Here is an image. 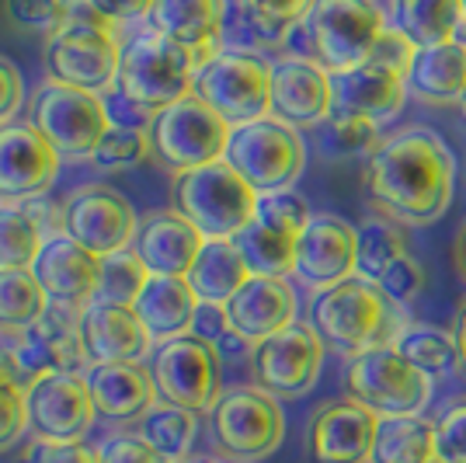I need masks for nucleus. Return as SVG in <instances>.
I'll use <instances>...</instances> for the list:
<instances>
[{"mask_svg": "<svg viewBox=\"0 0 466 463\" xmlns=\"http://www.w3.org/2000/svg\"><path fill=\"white\" fill-rule=\"evenodd\" d=\"M359 272V227L338 212H313L296 237L292 275L313 293H324Z\"/></svg>", "mask_w": 466, "mask_h": 463, "instance_id": "nucleus-16", "label": "nucleus"}, {"mask_svg": "<svg viewBox=\"0 0 466 463\" xmlns=\"http://www.w3.org/2000/svg\"><path fill=\"white\" fill-rule=\"evenodd\" d=\"M137 436L143 443L154 446L167 463H181V460H188V453H192V446H195V436H198V415L188 411V407L157 401V405L137 422Z\"/></svg>", "mask_w": 466, "mask_h": 463, "instance_id": "nucleus-34", "label": "nucleus"}, {"mask_svg": "<svg viewBox=\"0 0 466 463\" xmlns=\"http://www.w3.org/2000/svg\"><path fill=\"white\" fill-rule=\"evenodd\" d=\"M25 108V77L7 57H0V126H11Z\"/></svg>", "mask_w": 466, "mask_h": 463, "instance_id": "nucleus-51", "label": "nucleus"}, {"mask_svg": "<svg viewBox=\"0 0 466 463\" xmlns=\"http://www.w3.org/2000/svg\"><path fill=\"white\" fill-rule=\"evenodd\" d=\"M328 126V139L334 150L341 154H366L370 157L376 147H380V126L376 122H366V118L355 116H338L330 112V118L324 122Z\"/></svg>", "mask_w": 466, "mask_h": 463, "instance_id": "nucleus-47", "label": "nucleus"}, {"mask_svg": "<svg viewBox=\"0 0 466 463\" xmlns=\"http://www.w3.org/2000/svg\"><path fill=\"white\" fill-rule=\"evenodd\" d=\"M157 384V397L164 405L188 407L195 415L213 411L223 386V359L213 342L198 334H181L171 342H160L150 363Z\"/></svg>", "mask_w": 466, "mask_h": 463, "instance_id": "nucleus-13", "label": "nucleus"}, {"mask_svg": "<svg viewBox=\"0 0 466 463\" xmlns=\"http://www.w3.org/2000/svg\"><path fill=\"white\" fill-rule=\"evenodd\" d=\"M460 108H463V116H466V91H463V98H460Z\"/></svg>", "mask_w": 466, "mask_h": 463, "instance_id": "nucleus-59", "label": "nucleus"}, {"mask_svg": "<svg viewBox=\"0 0 466 463\" xmlns=\"http://www.w3.org/2000/svg\"><path fill=\"white\" fill-rule=\"evenodd\" d=\"M223 307L230 328L258 345L296 321V290L286 275H251Z\"/></svg>", "mask_w": 466, "mask_h": 463, "instance_id": "nucleus-24", "label": "nucleus"}, {"mask_svg": "<svg viewBox=\"0 0 466 463\" xmlns=\"http://www.w3.org/2000/svg\"><path fill=\"white\" fill-rule=\"evenodd\" d=\"M237 252L251 275H289L296 258V237L265 227L261 220H251L244 231L233 237Z\"/></svg>", "mask_w": 466, "mask_h": 463, "instance_id": "nucleus-37", "label": "nucleus"}, {"mask_svg": "<svg viewBox=\"0 0 466 463\" xmlns=\"http://www.w3.org/2000/svg\"><path fill=\"white\" fill-rule=\"evenodd\" d=\"M460 4H463V15H466V0H460Z\"/></svg>", "mask_w": 466, "mask_h": 463, "instance_id": "nucleus-61", "label": "nucleus"}, {"mask_svg": "<svg viewBox=\"0 0 466 463\" xmlns=\"http://www.w3.org/2000/svg\"><path fill=\"white\" fill-rule=\"evenodd\" d=\"M195 70H198L195 53L150 28V32H139L129 42H122L116 91L133 108L154 118L160 108L192 95Z\"/></svg>", "mask_w": 466, "mask_h": 463, "instance_id": "nucleus-4", "label": "nucleus"}, {"mask_svg": "<svg viewBox=\"0 0 466 463\" xmlns=\"http://www.w3.org/2000/svg\"><path fill=\"white\" fill-rule=\"evenodd\" d=\"M408 254V233L387 216H372L359 227V275L380 279L390 262Z\"/></svg>", "mask_w": 466, "mask_h": 463, "instance_id": "nucleus-39", "label": "nucleus"}, {"mask_svg": "<svg viewBox=\"0 0 466 463\" xmlns=\"http://www.w3.org/2000/svg\"><path fill=\"white\" fill-rule=\"evenodd\" d=\"M32 275L39 279L49 304H63V307L84 310L91 300H97V286H101V258L80 248L74 237L59 231L46 237L39 258L32 262Z\"/></svg>", "mask_w": 466, "mask_h": 463, "instance_id": "nucleus-21", "label": "nucleus"}, {"mask_svg": "<svg viewBox=\"0 0 466 463\" xmlns=\"http://www.w3.org/2000/svg\"><path fill=\"white\" fill-rule=\"evenodd\" d=\"M404 80L410 95L425 105H460L466 91V42L421 46Z\"/></svg>", "mask_w": 466, "mask_h": 463, "instance_id": "nucleus-29", "label": "nucleus"}, {"mask_svg": "<svg viewBox=\"0 0 466 463\" xmlns=\"http://www.w3.org/2000/svg\"><path fill=\"white\" fill-rule=\"evenodd\" d=\"M80 345L87 355V366L139 363L150 348V334H147L133 307L91 300L80 310Z\"/></svg>", "mask_w": 466, "mask_h": 463, "instance_id": "nucleus-22", "label": "nucleus"}, {"mask_svg": "<svg viewBox=\"0 0 466 463\" xmlns=\"http://www.w3.org/2000/svg\"><path fill=\"white\" fill-rule=\"evenodd\" d=\"M310 324L317 328L324 348L351 359L366 348L390 345L393 334L404 328V317L376 279L355 272L345 283L313 293Z\"/></svg>", "mask_w": 466, "mask_h": 463, "instance_id": "nucleus-2", "label": "nucleus"}, {"mask_svg": "<svg viewBox=\"0 0 466 463\" xmlns=\"http://www.w3.org/2000/svg\"><path fill=\"white\" fill-rule=\"evenodd\" d=\"M463 178H466V157H463Z\"/></svg>", "mask_w": 466, "mask_h": 463, "instance_id": "nucleus-60", "label": "nucleus"}, {"mask_svg": "<svg viewBox=\"0 0 466 463\" xmlns=\"http://www.w3.org/2000/svg\"><path fill=\"white\" fill-rule=\"evenodd\" d=\"M4 18L25 36H56L70 18V0H4Z\"/></svg>", "mask_w": 466, "mask_h": 463, "instance_id": "nucleus-42", "label": "nucleus"}, {"mask_svg": "<svg viewBox=\"0 0 466 463\" xmlns=\"http://www.w3.org/2000/svg\"><path fill=\"white\" fill-rule=\"evenodd\" d=\"M181 463H227V460H213V457H188V460Z\"/></svg>", "mask_w": 466, "mask_h": 463, "instance_id": "nucleus-58", "label": "nucleus"}, {"mask_svg": "<svg viewBox=\"0 0 466 463\" xmlns=\"http://www.w3.org/2000/svg\"><path fill=\"white\" fill-rule=\"evenodd\" d=\"M84 4H87L101 21H108L112 28L147 18L150 7H154V0H84Z\"/></svg>", "mask_w": 466, "mask_h": 463, "instance_id": "nucleus-52", "label": "nucleus"}, {"mask_svg": "<svg viewBox=\"0 0 466 463\" xmlns=\"http://www.w3.org/2000/svg\"><path fill=\"white\" fill-rule=\"evenodd\" d=\"M452 262H456V272H460V279L466 283V220L460 233H456V244H452Z\"/></svg>", "mask_w": 466, "mask_h": 463, "instance_id": "nucleus-56", "label": "nucleus"}, {"mask_svg": "<svg viewBox=\"0 0 466 463\" xmlns=\"http://www.w3.org/2000/svg\"><path fill=\"white\" fill-rule=\"evenodd\" d=\"M230 331V317H227V307L223 304H198L192 321V334L206 338V342H219L223 334Z\"/></svg>", "mask_w": 466, "mask_h": 463, "instance_id": "nucleus-53", "label": "nucleus"}, {"mask_svg": "<svg viewBox=\"0 0 466 463\" xmlns=\"http://www.w3.org/2000/svg\"><path fill=\"white\" fill-rule=\"evenodd\" d=\"M452 334H456V348H460V369L466 373V304L460 307V314H456V328H452Z\"/></svg>", "mask_w": 466, "mask_h": 463, "instance_id": "nucleus-55", "label": "nucleus"}, {"mask_svg": "<svg viewBox=\"0 0 466 463\" xmlns=\"http://www.w3.org/2000/svg\"><path fill=\"white\" fill-rule=\"evenodd\" d=\"M28 428V394L18 380L0 376V453L15 449Z\"/></svg>", "mask_w": 466, "mask_h": 463, "instance_id": "nucleus-44", "label": "nucleus"}, {"mask_svg": "<svg viewBox=\"0 0 466 463\" xmlns=\"http://www.w3.org/2000/svg\"><path fill=\"white\" fill-rule=\"evenodd\" d=\"M118 57H122V42L116 28L97 18L84 0H70L66 25L46 39L42 67H46V77L56 84L105 95L116 87Z\"/></svg>", "mask_w": 466, "mask_h": 463, "instance_id": "nucleus-3", "label": "nucleus"}, {"mask_svg": "<svg viewBox=\"0 0 466 463\" xmlns=\"http://www.w3.org/2000/svg\"><path fill=\"white\" fill-rule=\"evenodd\" d=\"M418 49H421V46L410 39L404 28L387 25L383 36L376 39V46H372V53L366 59H370V63H380V67H387V70L400 74V77H408V70H410V63H414V57H418Z\"/></svg>", "mask_w": 466, "mask_h": 463, "instance_id": "nucleus-48", "label": "nucleus"}, {"mask_svg": "<svg viewBox=\"0 0 466 463\" xmlns=\"http://www.w3.org/2000/svg\"><path fill=\"white\" fill-rule=\"evenodd\" d=\"M63 157L28 122L0 126V199L35 202L56 185Z\"/></svg>", "mask_w": 466, "mask_h": 463, "instance_id": "nucleus-18", "label": "nucleus"}, {"mask_svg": "<svg viewBox=\"0 0 466 463\" xmlns=\"http://www.w3.org/2000/svg\"><path fill=\"white\" fill-rule=\"evenodd\" d=\"M345 390L380 418L421 415L431 401V376L408 363L393 345L366 348L345 366Z\"/></svg>", "mask_w": 466, "mask_h": 463, "instance_id": "nucleus-11", "label": "nucleus"}, {"mask_svg": "<svg viewBox=\"0 0 466 463\" xmlns=\"http://www.w3.org/2000/svg\"><path fill=\"white\" fill-rule=\"evenodd\" d=\"M87 386L95 411L108 422H139L157 397L154 373L139 363H105V366L87 369Z\"/></svg>", "mask_w": 466, "mask_h": 463, "instance_id": "nucleus-27", "label": "nucleus"}, {"mask_svg": "<svg viewBox=\"0 0 466 463\" xmlns=\"http://www.w3.org/2000/svg\"><path fill=\"white\" fill-rule=\"evenodd\" d=\"M21 463H97V449L84 443H46V439H35L25 449Z\"/></svg>", "mask_w": 466, "mask_h": 463, "instance_id": "nucleus-50", "label": "nucleus"}, {"mask_svg": "<svg viewBox=\"0 0 466 463\" xmlns=\"http://www.w3.org/2000/svg\"><path fill=\"white\" fill-rule=\"evenodd\" d=\"M251 342H244L237 331H227L219 342H216V352H219V359H251Z\"/></svg>", "mask_w": 466, "mask_h": 463, "instance_id": "nucleus-54", "label": "nucleus"}, {"mask_svg": "<svg viewBox=\"0 0 466 463\" xmlns=\"http://www.w3.org/2000/svg\"><path fill=\"white\" fill-rule=\"evenodd\" d=\"M324 352L328 348L313 324L292 321L289 328L275 331L272 338L251 348L248 363H251L254 386H261L279 401H296L317 386L324 369Z\"/></svg>", "mask_w": 466, "mask_h": 463, "instance_id": "nucleus-14", "label": "nucleus"}, {"mask_svg": "<svg viewBox=\"0 0 466 463\" xmlns=\"http://www.w3.org/2000/svg\"><path fill=\"white\" fill-rule=\"evenodd\" d=\"M334 108L330 74L313 57L272 59V116L292 129L324 126Z\"/></svg>", "mask_w": 466, "mask_h": 463, "instance_id": "nucleus-20", "label": "nucleus"}, {"mask_svg": "<svg viewBox=\"0 0 466 463\" xmlns=\"http://www.w3.org/2000/svg\"><path fill=\"white\" fill-rule=\"evenodd\" d=\"M185 279L198 296V304H227L251 279V272L233 241H206Z\"/></svg>", "mask_w": 466, "mask_h": 463, "instance_id": "nucleus-30", "label": "nucleus"}, {"mask_svg": "<svg viewBox=\"0 0 466 463\" xmlns=\"http://www.w3.org/2000/svg\"><path fill=\"white\" fill-rule=\"evenodd\" d=\"M230 122L216 116L206 101L195 95L181 98L175 105L160 108L150 118V150L160 168L171 174H185L195 168H206L213 160H223L230 143Z\"/></svg>", "mask_w": 466, "mask_h": 463, "instance_id": "nucleus-10", "label": "nucleus"}, {"mask_svg": "<svg viewBox=\"0 0 466 463\" xmlns=\"http://www.w3.org/2000/svg\"><path fill=\"white\" fill-rule=\"evenodd\" d=\"M25 122L39 129L59 157L70 160H87L97 139L112 129L108 105L95 91L66 87L56 80H46L25 105Z\"/></svg>", "mask_w": 466, "mask_h": 463, "instance_id": "nucleus-12", "label": "nucleus"}, {"mask_svg": "<svg viewBox=\"0 0 466 463\" xmlns=\"http://www.w3.org/2000/svg\"><path fill=\"white\" fill-rule=\"evenodd\" d=\"M46 244V216L35 202H0V269H32Z\"/></svg>", "mask_w": 466, "mask_h": 463, "instance_id": "nucleus-33", "label": "nucleus"}, {"mask_svg": "<svg viewBox=\"0 0 466 463\" xmlns=\"http://www.w3.org/2000/svg\"><path fill=\"white\" fill-rule=\"evenodd\" d=\"M213 453L227 463H258L286 439V415L279 397L261 386H227L209 411Z\"/></svg>", "mask_w": 466, "mask_h": 463, "instance_id": "nucleus-6", "label": "nucleus"}, {"mask_svg": "<svg viewBox=\"0 0 466 463\" xmlns=\"http://www.w3.org/2000/svg\"><path fill=\"white\" fill-rule=\"evenodd\" d=\"M435 457L446 463H466V394L452 397L435 418Z\"/></svg>", "mask_w": 466, "mask_h": 463, "instance_id": "nucleus-46", "label": "nucleus"}, {"mask_svg": "<svg viewBox=\"0 0 466 463\" xmlns=\"http://www.w3.org/2000/svg\"><path fill=\"white\" fill-rule=\"evenodd\" d=\"M49 310V296L32 269H0V328H32Z\"/></svg>", "mask_w": 466, "mask_h": 463, "instance_id": "nucleus-38", "label": "nucleus"}, {"mask_svg": "<svg viewBox=\"0 0 466 463\" xmlns=\"http://www.w3.org/2000/svg\"><path fill=\"white\" fill-rule=\"evenodd\" d=\"M376 4L387 11V18H390V15H397V4H400V0H376Z\"/></svg>", "mask_w": 466, "mask_h": 463, "instance_id": "nucleus-57", "label": "nucleus"}, {"mask_svg": "<svg viewBox=\"0 0 466 463\" xmlns=\"http://www.w3.org/2000/svg\"><path fill=\"white\" fill-rule=\"evenodd\" d=\"M139 216L133 202L112 185H80L59 210V231L97 258L126 252L137 237Z\"/></svg>", "mask_w": 466, "mask_h": 463, "instance_id": "nucleus-15", "label": "nucleus"}, {"mask_svg": "<svg viewBox=\"0 0 466 463\" xmlns=\"http://www.w3.org/2000/svg\"><path fill=\"white\" fill-rule=\"evenodd\" d=\"M192 95L230 126L272 116V63L251 49H216L195 70Z\"/></svg>", "mask_w": 466, "mask_h": 463, "instance_id": "nucleus-8", "label": "nucleus"}, {"mask_svg": "<svg viewBox=\"0 0 466 463\" xmlns=\"http://www.w3.org/2000/svg\"><path fill=\"white\" fill-rule=\"evenodd\" d=\"M390 345L397 348L408 363L428 373V376H442L449 369L460 366V348L456 334L446 328H431V324H404L393 334Z\"/></svg>", "mask_w": 466, "mask_h": 463, "instance_id": "nucleus-36", "label": "nucleus"}, {"mask_svg": "<svg viewBox=\"0 0 466 463\" xmlns=\"http://www.w3.org/2000/svg\"><path fill=\"white\" fill-rule=\"evenodd\" d=\"M28 428L46 443H80L95 425V401L87 373H49L25 386Z\"/></svg>", "mask_w": 466, "mask_h": 463, "instance_id": "nucleus-17", "label": "nucleus"}, {"mask_svg": "<svg viewBox=\"0 0 466 463\" xmlns=\"http://www.w3.org/2000/svg\"><path fill=\"white\" fill-rule=\"evenodd\" d=\"M376 283H380V290L387 293L397 307L404 310L421 296V290H425V265L408 252V254H400L397 262H390Z\"/></svg>", "mask_w": 466, "mask_h": 463, "instance_id": "nucleus-45", "label": "nucleus"}, {"mask_svg": "<svg viewBox=\"0 0 466 463\" xmlns=\"http://www.w3.org/2000/svg\"><path fill=\"white\" fill-rule=\"evenodd\" d=\"M97 463H167L150 443H143L137 432H116L97 446Z\"/></svg>", "mask_w": 466, "mask_h": 463, "instance_id": "nucleus-49", "label": "nucleus"}, {"mask_svg": "<svg viewBox=\"0 0 466 463\" xmlns=\"http://www.w3.org/2000/svg\"><path fill=\"white\" fill-rule=\"evenodd\" d=\"M133 310L143 321L150 342H171L181 334H192L198 296L185 275H150Z\"/></svg>", "mask_w": 466, "mask_h": 463, "instance_id": "nucleus-28", "label": "nucleus"}, {"mask_svg": "<svg viewBox=\"0 0 466 463\" xmlns=\"http://www.w3.org/2000/svg\"><path fill=\"white\" fill-rule=\"evenodd\" d=\"M310 4L313 0H237V21L251 42V53L286 46L292 28L307 18Z\"/></svg>", "mask_w": 466, "mask_h": 463, "instance_id": "nucleus-31", "label": "nucleus"}, {"mask_svg": "<svg viewBox=\"0 0 466 463\" xmlns=\"http://www.w3.org/2000/svg\"><path fill=\"white\" fill-rule=\"evenodd\" d=\"M387 25V11L376 0H313L307 18L299 21V32L307 57L317 59L328 74H341L366 63Z\"/></svg>", "mask_w": 466, "mask_h": 463, "instance_id": "nucleus-7", "label": "nucleus"}, {"mask_svg": "<svg viewBox=\"0 0 466 463\" xmlns=\"http://www.w3.org/2000/svg\"><path fill=\"white\" fill-rule=\"evenodd\" d=\"M376 425L380 415L351 397L328 401L307 425V457L310 463H370Z\"/></svg>", "mask_w": 466, "mask_h": 463, "instance_id": "nucleus-19", "label": "nucleus"}, {"mask_svg": "<svg viewBox=\"0 0 466 463\" xmlns=\"http://www.w3.org/2000/svg\"><path fill=\"white\" fill-rule=\"evenodd\" d=\"M435 460V422L425 415L380 418L370 463H431Z\"/></svg>", "mask_w": 466, "mask_h": 463, "instance_id": "nucleus-32", "label": "nucleus"}, {"mask_svg": "<svg viewBox=\"0 0 466 463\" xmlns=\"http://www.w3.org/2000/svg\"><path fill=\"white\" fill-rule=\"evenodd\" d=\"M202 244L206 237L195 231L192 220H185L177 210H157L139 216L137 237L129 248L150 275H188Z\"/></svg>", "mask_w": 466, "mask_h": 463, "instance_id": "nucleus-25", "label": "nucleus"}, {"mask_svg": "<svg viewBox=\"0 0 466 463\" xmlns=\"http://www.w3.org/2000/svg\"><path fill=\"white\" fill-rule=\"evenodd\" d=\"M393 18H397V28H404L418 46L456 42V36L466 28L460 0H400Z\"/></svg>", "mask_w": 466, "mask_h": 463, "instance_id": "nucleus-35", "label": "nucleus"}, {"mask_svg": "<svg viewBox=\"0 0 466 463\" xmlns=\"http://www.w3.org/2000/svg\"><path fill=\"white\" fill-rule=\"evenodd\" d=\"M330 91H334V108L338 116H355L387 126L390 118L400 116L404 98H408V80L393 74L380 63H359L351 70L330 74Z\"/></svg>", "mask_w": 466, "mask_h": 463, "instance_id": "nucleus-23", "label": "nucleus"}, {"mask_svg": "<svg viewBox=\"0 0 466 463\" xmlns=\"http://www.w3.org/2000/svg\"><path fill=\"white\" fill-rule=\"evenodd\" d=\"M147 18L154 32L185 46L198 63L223 49L227 0H154Z\"/></svg>", "mask_w": 466, "mask_h": 463, "instance_id": "nucleus-26", "label": "nucleus"}, {"mask_svg": "<svg viewBox=\"0 0 466 463\" xmlns=\"http://www.w3.org/2000/svg\"><path fill=\"white\" fill-rule=\"evenodd\" d=\"M223 160L240 174L258 195L286 192L307 168V143L299 129L275 116L233 126Z\"/></svg>", "mask_w": 466, "mask_h": 463, "instance_id": "nucleus-9", "label": "nucleus"}, {"mask_svg": "<svg viewBox=\"0 0 466 463\" xmlns=\"http://www.w3.org/2000/svg\"><path fill=\"white\" fill-rule=\"evenodd\" d=\"M147 157H154L150 150V133L137 129V126H112L108 133L97 139V147L91 150V164L97 171H133Z\"/></svg>", "mask_w": 466, "mask_h": 463, "instance_id": "nucleus-40", "label": "nucleus"}, {"mask_svg": "<svg viewBox=\"0 0 466 463\" xmlns=\"http://www.w3.org/2000/svg\"><path fill=\"white\" fill-rule=\"evenodd\" d=\"M310 202L303 195L296 192H268V195H258V216L265 227H272L279 233H289V237H299L303 227L310 223Z\"/></svg>", "mask_w": 466, "mask_h": 463, "instance_id": "nucleus-43", "label": "nucleus"}, {"mask_svg": "<svg viewBox=\"0 0 466 463\" xmlns=\"http://www.w3.org/2000/svg\"><path fill=\"white\" fill-rule=\"evenodd\" d=\"M431 463H446V460H439V457H435V460H431Z\"/></svg>", "mask_w": 466, "mask_h": 463, "instance_id": "nucleus-62", "label": "nucleus"}, {"mask_svg": "<svg viewBox=\"0 0 466 463\" xmlns=\"http://www.w3.org/2000/svg\"><path fill=\"white\" fill-rule=\"evenodd\" d=\"M362 185L376 216L400 227H428L452 202L456 192V157L425 126H408L380 139L366 157Z\"/></svg>", "mask_w": 466, "mask_h": 463, "instance_id": "nucleus-1", "label": "nucleus"}, {"mask_svg": "<svg viewBox=\"0 0 466 463\" xmlns=\"http://www.w3.org/2000/svg\"><path fill=\"white\" fill-rule=\"evenodd\" d=\"M171 210L192 220L206 241H233L258 216V192L227 160L175 174Z\"/></svg>", "mask_w": 466, "mask_h": 463, "instance_id": "nucleus-5", "label": "nucleus"}, {"mask_svg": "<svg viewBox=\"0 0 466 463\" xmlns=\"http://www.w3.org/2000/svg\"><path fill=\"white\" fill-rule=\"evenodd\" d=\"M147 279H150V272H147V265L137 258L133 248L108 254V258H101V286H97V300L133 307L137 296L143 293V286H147Z\"/></svg>", "mask_w": 466, "mask_h": 463, "instance_id": "nucleus-41", "label": "nucleus"}]
</instances>
